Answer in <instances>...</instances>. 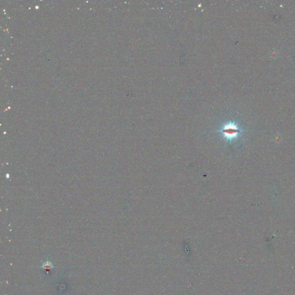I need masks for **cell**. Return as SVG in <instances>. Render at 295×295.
I'll return each mask as SVG.
<instances>
[{
  "mask_svg": "<svg viewBox=\"0 0 295 295\" xmlns=\"http://www.w3.org/2000/svg\"><path fill=\"white\" fill-rule=\"evenodd\" d=\"M219 132L221 133L223 137L227 141L231 142L232 140L237 138L240 133L242 132V130L240 129L236 123L229 122L222 127Z\"/></svg>",
  "mask_w": 295,
  "mask_h": 295,
  "instance_id": "cell-1",
  "label": "cell"
}]
</instances>
